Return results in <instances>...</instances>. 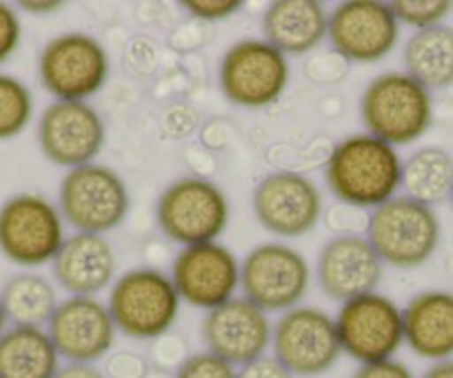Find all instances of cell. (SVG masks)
I'll return each instance as SVG.
<instances>
[{
	"label": "cell",
	"instance_id": "cell-30",
	"mask_svg": "<svg viewBox=\"0 0 453 378\" xmlns=\"http://www.w3.org/2000/svg\"><path fill=\"white\" fill-rule=\"evenodd\" d=\"M23 41V25L19 12L7 3H0V65L19 51Z\"/></svg>",
	"mask_w": 453,
	"mask_h": 378
},
{
	"label": "cell",
	"instance_id": "cell-1",
	"mask_svg": "<svg viewBox=\"0 0 453 378\" xmlns=\"http://www.w3.org/2000/svg\"><path fill=\"white\" fill-rule=\"evenodd\" d=\"M398 150L372 134L347 136L331 150L325 178L331 194L354 210H376L403 189Z\"/></svg>",
	"mask_w": 453,
	"mask_h": 378
},
{
	"label": "cell",
	"instance_id": "cell-28",
	"mask_svg": "<svg viewBox=\"0 0 453 378\" xmlns=\"http://www.w3.org/2000/svg\"><path fill=\"white\" fill-rule=\"evenodd\" d=\"M389 5L398 23L407 25L416 32L442 25V20L453 10V3L449 0H394Z\"/></svg>",
	"mask_w": 453,
	"mask_h": 378
},
{
	"label": "cell",
	"instance_id": "cell-25",
	"mask_svg": "<svg viewBox=\"0 0 453 378\" xmlns=\"http://www.w3.org/2000/svg\"><path fill=\"white\" fill-rule=\"evenodd\" d=\"M0 303L12 325L47 328L60 301L50 278L36 272H20L5 282Z\"/></svg>",
	"mask_w": 453,
	"mask_h": 378
},
{
	"label": "cell",
	"instance_id": "cell-17",
	"mask_svg": "<svg viewBox=\"0 0 453 378\" xmlns=\"http://www.w3.org/2000/svg\"><path fill=\"white\" fill-rule=\"evenodd\" d=\"M45 329L60 359L89 365L111 354L119 334L107 303L98 297H67L58 303Z\"/></svg>",
	"mask_w": 453,
	"mask_h": 378
},
{
	"label": "cell",
	"instance_id": "cell-11",
	"mask_svg": "<svg viewBox=\"0 0 453 378\" xmlns=\"http://www.w3.org/2000/svg\"><path fill=\"white\" fill-rule=\"evenodd\" d=\"M273 359L294 376L313 378L331 372L342 356L335 320L320 307L298 305L280 314L272 332Z\"/></svg>",
	"mask_w": 453,
	"mask_h": 378
},
{
	"label": "cell",
	"instance_id": "cell-12",
	"mask_svg": "<svg viewBox=\"0 0 453 378\" xmlns=\"http://www.w3.org/2000/svg\"><path fill=\"white\" fill-rule=\"evenodd\" d=\"M334 320L342 354L358 365L394 359L404 345L403 310L385 294H363L342 303Z\"/></svg>",
	"mask_w": 453,
	"mask_h": 378
},
{
	"label": "cell",
	"instance_id": "cell-40",
	"mask_svg": "<svg viewBox=\"0 0 453 378\" xmlns=\"http://www.w3.org/2000/svg\"><path fill=\"white\" fill-rule=\"evenodd\" d=\"M147 378H167V376H163V374H156V376H154V374H150Z\"/></svg>",
	"mask_w": 453,
	"mask_h": 378
},
{
	"label": "cell",
	"instance_id": "cell-22",
	"mask_svg": "<svg viewBox=\"0 0 453 378\" xmlns=\"http://www.w3.org/2000/svg\"><path fill=\"white\" fill-rule=\"evenodd\" d=\"M329 29V12L318 0H276L263 16L265 41L285 56L316 50Z\"/></svg>",
	"mask_w": 453,
	"mask_h": 378
},
{
	"label": "cell",
	"instance_id": "cell-15",
	"mask_svg": "<svg viewBox=\"0 0 453 378\" xmlns=\"http://www.w3.org/2000/svg\"><path fill=\"white\" fill-rule=\"evenodd\" d=\"M254 214L263 229L280 238L313 232L322 219V194L316 182L298 172H272L256 185Z\"/></svg>",
	"mask_w": 453,
	"mask_h": 378
},
{
	"label": "cell",
	"instance_id": "cell-31",
	"mask_svg": "<svg viewBox=\"0 0 453 378\" xmlns=\"http://www.w3.org/2000/svg\"><path fill=\"white\" fill-rule=\"evenodd\" d=\"M103 372L107 378H147L150 363L136 351H113L104 359Z\"/></svg>",
	"mask_w": 453,
	"mask_h": 378
},
{
	"label": "cell",
	"instance_id": "cell-39",
	"mask_svg": "<svg viewBox=\"0 0 453 378\" xmlns=\"http://www.w3.org/2000/svg\"><path fill=\"white\" fill-rule=\"evenodd\" d=\"M7 323H10V320H7L5 307H3V303H0V336L7 332Z\"/></svg>",
	"mask_w": 453,
	"mask_h": 378
},
{
	"label": "cell",
	"instance_id": "cell-2",
	"mask_svg": "<svg viewBox=\"0 0 453 378\" xmlns=\"http://www.w3.org/2000/svg\"><path fill=\"white\" fill-rule=\"evenodd\" d=\"M360 119L372 136L389 145L420 141L434 123L431 91L404 72H387L373 78L360 96Z\"/></svg>",
	"mask_w": 453,
	"mask_h": 378
},
{
	"label": "cell",
	"instance_id": "cell-8",
	"mask_svg": "<svg viewBox=\"0 0 453 378\" xmlns=\"http://www.w3.org/2000/svg\"><path fill=\"white\" fill-rule=\"evenodd\" d=\"M63 214L50 198L34 192L16 194L0 205V254L19 267L51 263L67 241Z\"/></svg>",
	"mask_w": 453,
	"mask_h": 378
},
{
	"label": "cell",
	"instance_id": "cell-37",
	"mask_svg": "<svg viewBox=\"0 0 453 378\" xmlns=\"http://www.w3.org/2000/svg\"><path fill=\"white\" fill-rule=\"evenodd\" d=\"M65 7V3H58V0H23L19 3V10L27 12L32 16H50L56 14Z\"/></svg>",
	"mask_w": 453,
	"mask_h": 378
},
{
	"label": "cell",
	"instance_id": "cell-35",
	"mask_svg": "<svg viewBox=\"0 0 453 378\" xmlns=\"http://www.w3.org/2000/svg\"><path fill=\"white\" fill-rule=\"evenodd\" d=\"M351 378H416L403 360H378V363L360 365Z\"/></svg>",
	"mask_w": 453,
	"mask_h": 378
},
{
	"label": "cell",
	"instance_id": "cell-36",
	"mask_svg": "<svg viewBox=\"0 0 453 378\" xmlns=\"http://www.w3.org/2000/svg\"><path fill=\"white\" fill-rule=\"evenodd\" d=\"M54 378H107L98 365L89 363H67L60 365L58 374Z\"/></svg>",
	"mask_w": 453,
	"mask_h": 378
},
{
	"label": "cell",
	"instance_id": "cell-33",
	"mask_svg": "<svg viewBox=\"0 0 453 378\" xmlns=\"http://www.w3.org/2000/svg\"><path fill=\"white\" fill-rule=\"evenodd\" d=\"M187 351H185V345H182L180 341H176V338H158L156 341V347H154V363L156 367L160 369V372H169V369H178L182 363L187 360Z\"/></svg>",
	"mask_w": 453,
	"mask_h": 378
},
{
	"label": "cell",
	"instance_id": "cell-16",
	"mask_svg": "<svg viewBox=\"0 0 453 378\" xmlns=\"http://www.w3.org/2000/svg\"><path fill=\"white\" fill-rule=\"evenodd\" d=\"M172 281L182 303L211 312L236 298L241 260L222 243L182 247L173 260Z\"/></svg>",
	"mask_w": 453,
	"mask_h": 378
},
{
	"label": "cell",
	"instance_id": "cell-3",
	"mask_svg": "<svg viewBox=\"0 0 453 378\" xmlns=\"http://www.w3.org/2000/svg\"><path fill=\"white\" fill-rule=\"evenodd\" d=\"M180 303L172 276L154 267H136L113 281L107 307L123 336L158 341L176 325Z\"/></svg>",
	"mask_w": 453,
	"mask_h": 378
},
{
	"label": "cell",
	"instance_id": "cell-9",
	"mask_svg": "<svg viewBox=\"0 0 453 378\" xmlns=\"http://www.w3.org/2000/svg\"><path fill=\"white\" fill-rule=\"evenodd\" d=\"M109 69L103 42L85 32L51 38L38 58V78L56 101L87 103L107 85Z\"/></svg>",
	"mask_w": 453,
	"mask_h": 378
},
{
	"label": "cell",
	"instance_id": "cell-19",
	"mask_svg": "<svg viewBox=\"0 0 453 378\" xmlns=\"http://www.w3.org/2000/svg\"><path fill=\"white\" fill-rule=\"evenodd\" d=\"M385 263L367 236L340 234L325 243L316 260V278L329 298L347 303L363 294L376 292Z\"/></svg>",
	"mask_w": 453,
	"mask_h": 378
},
{
	"label": "cell",
	"instance_id": "cell-29",
	"mask_svg": "<svg viewBox=\"0 0 453 378\" xmlns=\"http://www.w3.org/2000/svg\"><path fill=\"white\" fill-rule=\"evenodd\" d=\"M173 378H238V367L204 350L187 356Z\"/></svg>",
	"mask_w": 453,
	"mask_h": 378
},
{
	"label": "cell",
	"instance_id": "cell-38",
	"mask_svg": "<svg viewBox=\"0 0 453 378\" xmlns=\"http://www.w3.org/2000/svg\"><path fill=\"white\" fill-rule=\"evenodd\" d=\"M422 378H453V359L440 360V363H434Z\"/></svg>",
	"mask_w": 453,
	"mask_h": 378
},
{
	"label": "cell",
	"instance_id": "cell-41",
	"mask_svg": "<svg viewBox=\"0 0 453 378\" xmlns=\"http://www.w3.org/2000/svg\"><path fill=\"white\" fill-rule=\"evenodd\" d=\"M449 203H451V210H453V192H451V197H449Z\"/></svg>",
	"mask_w": 453,
	"mask_h": 378
},
{
	"label": "cell",
	"instance_id": "cell-20",
	"mask_svg": "<svg viewBox=\"0 0 453 378\" xmlns=\"http://www.w3.org/2000/svg\"><path fill=\"white\" fill-rule=\"evenodd\" d=\"M116 267L111 243L98 234H72L51 260L56 282L69 297H98L113 285Z\"/></svg>",
	"mask_w": 453,
	"mask_h": 378
},
{
	"label": "cell",
	"instance_id": "cell-6",
	"mask_svg": "<svg viewBox=\"0 0 453 378\" xmlns=\"http://www.w3.org/2000/svg\"><path fill=\"white\" fill-rule=\"evenodd\" d=\"M156 219L169 241L180 247L203 245L225 234L232 205L216 182L185 176L165 187L156 203Z\"/></svg>",
	"mask_w": 453,
	"mask_h": 378
},
{
	"label": "cell",
	"instance_id": "cell-18",
	"mask_svg": "<svg viewBox=\"0 0 453 378\" xmlns=\"http://www.w3.org/2000/svg\"><path fill=\"white\" fill-rule=\"evenodd\" d=\"M200 332L207 351L241 369L251 360L263 359L272 345L273 325L267 312L245 297H236L207 312Z\"/></svg>",
	"mask_w": 453,
	"mask_h": 378
},
{
	"label": "cell",
	"instance_id": "cell-7",
	"mask_svg": "<svg viewBox=\"0 0 453 378\" xmlns=\"http://www.w3.org/2000/svg\"><path fill=\"white\" fill-rule=\"evenodd\" d=\"M289 60L265 38L234 42L222 54L218 82L222 96L236 107L265 110L285 96L289 87Z\"/></svg>",
	"mask_w": 453,
	"mask_h": 378
},
{
	"label": "cell",
	"instance_id": "cell-23",
	"mask_svg": "<svg viewBox=\"0 0 453 378\" xmlns=\"http://www.w3.org/2000/svg\"><path fill=\"white\" fill-rule=\"evenodd\" d=\"M60 360L45 328L12 325L0 336V378H54Z\"/></svg>",
	"mask_w": 453,
	"mask_h": 378
},
{
	"label": "cell",
	"instance_id": "cell-21",
	"mask_svg": "<svg viewBox=\"0 0 453 378\" xmlns=\"http://www.w3.org/2000/svg\"><path fill=\"white\" fill-rule=\"evenodd\" d=\"M404 343L425 360L453 359V294L420 292L403 310Z\"/></svg>",
	"mask_w": 453,
	"mask_h": 378
},
{
	"label": "cell",
	"instance_id": "cell-14",
	"mask_svg": "<svg viewBox=\"0 0 453 378\" xmlns=\"http://www.w3.org/2000/svg\"><path fill=\"white\" fill-rule=\"evenodd\" d=\"M331 47L349 63L369 65L387 58L398 45L400 23L389 3L347 0L329 14Z\"/></svg>",
	"mask_w": 453,
	"mask_h": 378
},
{
	"label": "cell",
	"instance_id": "cell-34",
	"mask_svg": "<svg viewBox=\"0 0 453 378\" xmlns=\"http://www.w3.org/2000/svg\"><path fill=\"white\" fill-rule=\"evenodd\" d=\"M238 378H296L285 365L273 356L265 354L263 359H256L238 369Z\"/></svg>",
	"mask_w": 453,
	"mask_h": 378
},
{
	"label": "cell",
	"instance_id": "cell-24",
	"mask_svg": "<svg viewBox=\"0 0 453 378\" xmlns=\"http://www.w3.org/2000/svg\"><path fill=\"white\" fill-rule=\"evenodd\" d=\"M404 73L426 89H447L453 85V27H435L413 32L404 42Z\"/></svg>",
	"mask_w": 453,
	"mask_h": 378
},
{
	"label": "cell",
	"instance_id": "cell-5",
	"mask_svg": "<svg viewBox=\"0 0 453 378\" xmlns=\"http://www.w3.org/2000/svg\"><path fill=\"white\" fill-rule=\"evenodd\" d=\"M132 207L127 182L116 169L100 163L69 169L58 187V210L65 223L81 234L113 232Z\"/></svg>",
	"mask_w": 453,
	"mask_h": 378
},
{
	"label": "cell",
	"instance_id": "cell-10",
	"mask_svg": "<svg viewBox=\"0 0 453 378\" xmlns=\"http://www.w3.org/2000/svg\"><path fill=\"white\" fill-rule=\"evenodd\" d=\"M309 285V260L287 243H263L241 263L242 297L267 314H285L298 307Z\"/></svg>",
	"mask_w": 453,
	"mask_h": 378
},
{
	"label": "cell",
	"instance_id": "cell-4",
	"mask_svg": "<svg viewBox=\"0 0 453 378\" xmlns=\"http://www.w3.org/2000/svg\"><path fill=\"white\" fill-rule=\"evenodd\" d=\"M440 219L434 207L409 197H395L372 210L367 241L385 265L416 269L435 254L440 245Z\"/></svg>",
	"mask_w": 453,
	"mask_h": 378
},
{
	"label": "cell",
	"instance_id": "cell-26",
	"mask_svg": "<svg viewBox=\"0 0 453 378\" xmlns=\"http://www.w3.org/2000/svg\"><path fill=\"white\" fill-rule=\"evenodd\" d=\"M404 197L434 207L453 192V158L442 147H422L403 163Z\"/></svg>",
	"mask_w": 453,
	"mask_h": 378
},
{
	"label": "cell",
	"instance_id": "cell-32",
	"mask_svg": "<svg viewBox=\"0 0 453 378\" xmlns=\"http://www.w3.org/2000/svg\"><path fill=\"white\" fill-rule=\"evenodd\" d=\"M182 7L194 19L216 23V20L232 19L234 14H238L242 10V3L241 0H185Z\"/></svg>",
	"mask_w": 453,
	"mask_h": 378
},
{
	"label": "cell",
	"instance_id": "cell-13",
	"mask_svg": "<svg viewBox=\"0 0 453 378\" xmlns=\"http://www.w3.org/2000/svg\"><path fill=\"white\" fill-rule=\"evenodd\" d=\"M36 134L42 156L67 172L96 163L107 143L103 116L89 103H50L38 119Z\"/></svg>",
	"mask_w": 453,
	"mask_h": 378
},
{
	"label": "cell",
	"instance_id": "cell-27",
	"mask_svg": "<svg viewBox=\"0 0 453 378\" xmlns=\"http://www.w3.org/2000/svg\"><path fill=\"white\" fill-rule=\"evenodd\" d=\"M34 119V94L20 78L0 72V141L19 138Z\"/></svg>",
	"mask_w": 453,
	"mask_h": 378
}]
</instances>
